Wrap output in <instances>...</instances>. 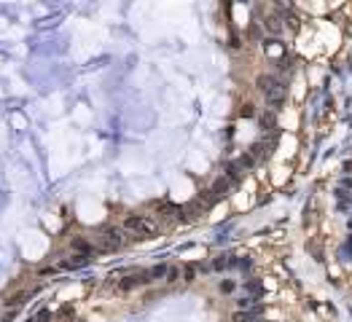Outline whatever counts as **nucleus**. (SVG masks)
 Segmentation results:
<instances>
[{
  "label": "nucleus",
  "mask_w": 352,
  "mask_h": 322,
  "mask_svg": "<svg viewBox=\"0 0 352 322\" xmlns=\"http://www.w3.org/2000/svg\"><path fill=\"white\" fill-rule=\"evenodd\" d=\"M124 228L132 234H140V236H154L159 231L156 220L148 218V215H129V218L124 220Z\"/></svg>",
  "instance_id": "f257e3e1"
},
{
  "label": "nucleus",
  "mask_w": 352,
  "mask_h": 322,
  "mask_svg": "<svg viewBox=\"0 0 352 322\" xmlns=\"http://www.w3.org/2000/svg\"><path fill=\"white\" fill-rule=\"evenodd\" d=\"M99 242H102L105 250H118L124 245V231L121 228H105V231L99 234Z\"/></svg>",
  "instance_id": "f03ea898"
},
{
  "label": "nucleus",
  "mask_w": 352,
  "mask_h": 322,
  "mask_svg": "<svg viewBox=\"0 0 352 322\" xmlns=\"http://www.w3.org/2000/svg\"><path fill=\"white\" fill-rule=\"evenodd\" d=\"M264 97H266V105H269V108L277 110V108L285 102V86H282V83H277V86L271 89V91H266Z\"/></svg>",
  "instance_id": "7ed1b4c3"
},
{
  "label": "nucleus",
  "mask_w": 352,
  "mask_h": 322,
  "mask_svg": "<svg viewBox=\"0 0 352 322\" xmlns=\"http://www.w3.org/2000/svg\"><path fill=\"white\" fill-rule=\"evenodd\" d=\"M256 317H261V309H237L234 317H231V322H253Z\"/></svg>",
  "instance_id": "20e7f679"
},
{
  "label": "nucleus",
  "mask_w": 352,
  "mask_h": 322,
  "mask_svg": "<svg viewBox=\"0 0 352 322\" xmlns=\"http://www.w3.org/2000/svg\"><path fill=\"white\" fill-rule=\"evenodd\" d=\"M231 186H234V183H231L229 177H218V180H215V186H212L210 191L218 196V199H223V196H226V191H229Z\"/></svg>",
  "instance_id": "39448f33"
},
{
  "label": "nucleus",
  "mask_w": 352,
  "mask_h": 322,
  "mask_svg": "<svg viewBox=\"0 0 352 322\" xmlns=\"http://www.w3.org/2000/svg\"><path fill=\"white\" fill-rule=\"evenodd\" d=\"M242 169H245V167H242L240 161H231L229 167H226V177H229L231 183H237V180L242 177Z\"/></svg>",
  "instance_id": "423d86ee"
},
{
  "label": "nucleus",
  "mask_w": 352,
  "mask_h": 322,
  "mask_svg": "<svg viewBox=\"0 0 352 322\" xmlns=\"http://www.w3.org/2000/svg\"><path fill=\"white\" fill-rule=\"evenodd\" d=\"M256 83H258V89H261V94H266V91H271L280 81H277V78H271V75H261Z\"/></svg>",
  "instance_id": "0eeeda50"
},
{
  "label": "nucleus",
  "mask_w": 352,
  "mask_h": 322,
  "mask_svg": "<svg viewBox=\"0 0 352 322\" xmlns=\"http://www.w3.org/2000/svg\"><path fill=\"white\" fill-rule=\"evenodd\" d=\"M264 27H266L271 35H280V32H282V19L280 16H269L266 22H264Z\"/></svg>",
  "instance_id": "6e6552de"
},
{
  "label": "nucleus",
  "mask_w": 352,
  "mask_h": 322,
  "mask_svg": "<svg viewBox=\"0 0 352 322\" xmlns=\"http://www.w3.org/2000/svg\"><path fill=\"white\" fill-rule=\"evenodd\" d=\"M24 298H27V293H14V295H8V298L3 301V306L5 309H16V306L24 304Z\"/></svg>",
  "instance_id": "1a4fd4ad"
},
{
  "label": "nucleus",
  "mask_w": 352,
  "mask_h": 322,
  "mask_svg": "<svg viewBox=\"0 0 352 322\" xmlns=\"http://www.w3.org/2000/svg\"><path fill=\"white\" fill-rule=\"evenodd\" d=\"M73 250L81 253V255H94V247H91L86 239H73Z\"/></svg>",
  "instance_id": "9d476101"
},
{
  "label": "nucleus",
  "mask_w": 352,
  "mask_h": 322,
  "mask_svg": "<svg viewBox=\"0 0 352 322\" xmlns=\"http://www.w3.org/2000/svg\"><path fill=\"white\" fill-rule=\"evenodd\" d=\"M250 156H253V161L264 159V156H269V145H266V142H256V145L250 148Z\"/></svg>",
  "instance_id": "9b49d317"
},
{
  "label": "nucleus",
  "mask_w": 352,
  "mask_h": 322,
  "mask_svg": "<svg viewBox=\"0 0 352 322\" xmlns=\"http://www.w3.org/2000/svg\"><path fill=\"white\" fill-rule=\"evenodd\" d=\"M167 271H170V266L159 263V266H154V268L148 271V277H151V282H154V279H167Z\"/></svg>",
  "instance_id": "f8f14e48"
},
{
  "label": "nucleus",
  "mask_w": 352,
  "mask_h": 322,
  "mask_svg": "<svg viewBox=\"0 0 352 322\" xmlns=\"http://www.w3.org/2000/svg\"><path fill=\"white\" fill-rule=\"evenodd\" d=\"M229 266H237V260L231 258V255H221V258L212 263V268H215V271H223V268H229Z\"/></svg>",
  "instance_id": "ddd939ff"
},
{
  "label": "nucleus",
  "mask_w": 352,
  "mask_h": 322,
  "mask_svg": "<svg viewBox=\"0 0 352 322\" xmlns=\"http://www.w3.org/2000/svg\"><path fill=\"white\" fill-rule=\"evenodd\" d=\"M86 260H89V255L76 253V255H73V260H65V263H62V268H78V266H84Z\"/></svg>",
  "instance_id": "4468645a"
},
{
  "label": "nucleus",
  "mask_w": 352,
  "mask_h": 322,
  "mask_svg": "<svg viewBox=\"0 0 352 322\" xmlns=\"http://www.w3.org/2000/svg\"><path fill=\"white\" fill-rule=\"evenodd\" d=\"M177 279H180V268H177V266H170L167 279H164V282H170V285H172V282H177Z\"/></svg>",
  "instance_id": "2eb2a0df"
},
{
  "label": "nucleus",
  "mask_w": 352,
  "mask_h": 322,
  "mask_svg": "<svg viewBox=\"0 0 352 322\" xmlns=\"http://www.w3.org/2000/svg\"><path fill=\"white\" fill-rule=\"evenodd\" d=\"M234 282H231V279H223L221 282V285H218V290H221V293H226V295H229V293H234Z\"/></svg>",
  "instance_id": "dca6fc26"
},
{
  "label": "nucleus",
  "mask_w": 352,
  "mask_h": 322,
  "mask_svg": "<svg viewBox=\"0 0 352 322\" xmlns=\"http://www.w3.org/2000/svg\"><path fill=\"white\" fill-rule=\"evenodd\" d=\"M237 306H240V309H256V301L250 298V295H245V298L237 301Z\"/></svg>",
  "instance_id": "f3484780"
},
{
  "label": "nucleus",
  "mask_w": 352,
  "mask_h": 322,
  "mask_svg": "<svg viewBox=\"0 0 352 322\" xmlns=\"http://www.w3.org/2000/svg\"><path fill=\"white\" fill-rule=\"evenodd\" d=\"M49 317H51L49 309H41V312H38L35 317H32V322H49Z\"/></svg>",
  "instance_id": "a211bd4d"
},
{
  "label": "nucleus",
  "mask_w": 352,
  "mask_h": 322,
  "mask_svg": "<svg viewBox=\"0 0 352 322\" xmlns=\"http://www.w3.org/2000/svg\"><path fill=\"white\" fill-rule=\"evenodd\" d=\"M194 277H196V268H194V266H185V268H183V279H185V282H194Z\"/></svg>",
  "instance_id": "6ab92c4d"
},
{
  "label": "nucleus",
  "mask_w": 352,
  "mask_h": 322,
  "mask_svg": "<svg viewBox=\"0 0 352 322\" xmlns=\"http://www.w3.org/2000/svg\"><path fill=\"white\" fill-rule=\"evenodd\" d=\"M261 127H264V129H266V127H274V116H271V113H269V116H261Z\"/></svg>",
  "instance_id": "aec40b11"
},
{
  "label": "nucleus",
  "mask_w": 352,
  "mask_h": 322,
  "mask_svg": "<svg viewBox=\"0 0 352 322\" xmlns=\"http://www.w3.org/2000/svg\"><path fill=\"white\" fill-rule=\"evenodd\" d=\"M290 62H293L290 57H280V67H282V70H290V67H293Z\"/></svg>",
  "instance_id": "412c9836"
},
{
  "label": "nucleus",
  "mask_w": 352,
  "mask_h": 322,
  "mask_svg": "<svg viewBox=\"0 0 352 322\" xmlns=\"http://www.w3.org/2000/svg\"><path fill=\"white\" fill-rule=\"evenodd\" d=\"M248 290L250 293H258V290H261V285H258V282H248Z\"/></svg>",
  "instance_id": "4be33fe9"
},
{
  "label": "nucleus",
  "mask_w": 352,
  "mask_h": 322,
  "mask_svg": "<svg viewBox=\"0 0 352 322\" xmlns=\"http://www.w3.org/2000/svg\"><path fill=\"white\" fill-rule=\"evenodd\" d=\"M240 113H242V116H253V105H245Z\"/></svg>",
  "instance_id": "5701e85b"
},
{
  "label": "nucleus",
  "mask_w": 352,
  "mask_h": 322,
  "mask_svg": "<svg viewBox=\"0 0 352 322\" xmlns=\"http://www.w3.org/2000/svg\"><path fill=\"white\" fill-rule=\"evenodd\" d=\"M350 226H352V220H350Z\"/></svg>",
  "instance_id": "b1692460"
},
{
  "label": "nucleus",
  "mask_w": 352,
  "mask_h": 322,
  "mask_svg": "<svg viewBox=\"0 0 352 322\" xmlns=\"http://www.w3.org/2000/svg\"><path fill=\"white\" fill-rule=\"evenodd\" d=\"M30 322H32V320H30Z\"/></svg>",
  "instance_id": "393cba45"
}]
</instances>
